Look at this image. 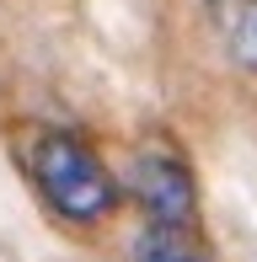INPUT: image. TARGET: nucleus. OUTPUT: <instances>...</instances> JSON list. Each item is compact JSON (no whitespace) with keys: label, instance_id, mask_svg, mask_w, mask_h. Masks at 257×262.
<instances>
[{"label":"nucleus","instance_id":"nucleus-1","mask_svg":"<svg viewBox=\"0 0 257 262\" xmlns=\"http://www.w3.org/2000/svg\"><path fill=\"white\" fill-rule=\"evenodd\" d=\"M32 182H38V193L54 204V214H65V220H75V225L102 220V214L118 204L113 171L97 161L91 145H80L65 128H49V134L32 139Z\"/></svg>","mask_w":257,"mask_h":262},{"label":"nucleus","instance_id":"nucleus-2","mask_svg":"<svg viewBox=\"0 0 257 262\" xmlns=\"http://www.w3.org/2000/svg\"><path fill=\"white\" fill-rule=\"evenodd\" d=\"M134 187V204L150 214V225H193V209H198V193H193V177L182 161L172 156H145L128 177Z\"/></svg>","mask_w":257,"mask_h":262},{"label":"nucleus","instance_id":"nucleus-3","mask_svg":"<svg viewBox=\"0 0 257 262\" xmlns=\"http://www.w3.org/2000/svg\"><path fill=\"white\" fill-rule=\"evenodd\" d=\"M134 262H215L193 225H150L134 241Z\"/></svg>","mask_w":257,"mask_h":262},{"label":"nucleus","instance_id":"nucleus-4","mask_svg":"<svg viewBox=\"0 0 257 262\" xmlns=\"http://www.w3.org/2000/svg\"><path fill=\"white\" fill-rule=\"evenodd\" d=\"M230 59H236L241 70H252L257 75V0H247V6H241V16L230 21Z\"/></svg>","mask_w":257,"mask_h":262}]
</instances>
